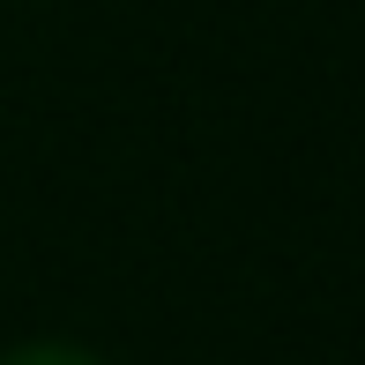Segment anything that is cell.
I'll list each match as a JSON object with an SVG mask.
<instances>
[{
    "label": "cell",
    "instance_id": "cell-1",
    "mask_svg": "<svg viewBox=\"0 0 365 365\" xmlns=\"http://www.w3.org/2000/svg\"><path fill=\"white\" fill-rule=\"evenodd\" d=\"M0 365H97V358L75 351V343H23V351H8Z\"/></svg>",
    "mask_w": 365,
    "mask_h": 365
}]
</instances>
